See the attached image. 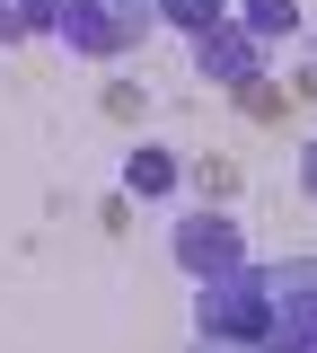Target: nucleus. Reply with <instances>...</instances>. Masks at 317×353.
I'll list each match as a JSON object with an SVG mask.
<instances>
[{
    "label": "nucleus",
    "mask_w": 317,
    "mask_h": 353,
    "mask_svg": "<svg viewBox=\"0 0 317 353\" xmlns=\"http://www.w3.org/2000/svg\"><path fill=\"white\" fill-rule=\"evenodd\" d=\"M159 9H168V18H185V27H203V18H212L221 0H159Z\"/></svg>",
    "instance_id": "4"
},
{
    "label": "nucleus",
    "mask_w": 317,
    "mask_h": 353,
    "mask_svg": "<svg viewBox=\"0 0 317 353\" xmlns=\"http://www.w3.org/2000/svg\"><path fill=\"white\" fill-rule=\"evenodd\" d=\"M247 36L282 44V36H291V0H247Z\"/></svg>",
    "instance_id": "2"
},
{
    "label": "nucleus",
    "mask_w": 317,
    "mask_h": 353,
    "mask_svg": "<svg viewBox=\"0 0 317 353\" xmlns=\"http://www.w3.org/2000/svg\"><path fill=\"white\" fill-rule=\"evenodd\" d=\"M177 185V159L168 150H133V194H168Z\"/></svg>",
    "instance_id": "3"
},
{
    "label": "nucleus",
    "mask_w": 317,
    "mask_h": 353,
    "mask_svg": "<svg viewBox=\"0 0 317 353\" xmlns=\"http://www.w3.org/2000/svg\"><path fill=\"white\" fill-rule=\"evenodd\" d=\"M177 256H185V274H203V283L247 274V256H238V230H229V221H185V230H177Z\"/></svg>",
    "instance_id": "1"
}]
</instances>
